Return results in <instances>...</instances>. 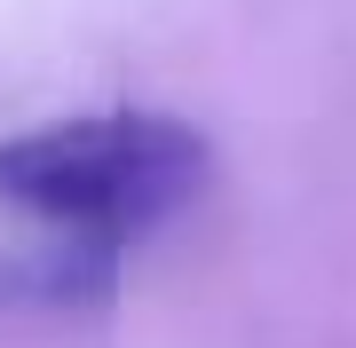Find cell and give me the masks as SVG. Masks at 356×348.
Here are the masks:
<instances>
[{
  "label": "cell",
  "mask_w": 356,
  "mask_h": 348,
  "mask_svg": "<svg viewBox=\"0 0 356 348\" xmlns=\"http://www.w3.org/2000/svg\"><path fill=\"white\" fill-rule=\"evenodd\" d=\"M206 174H214L206 135L166 111H88L0 142V206L56 222L103 254L175 222L206 190Z\"/></svg>",
  "instance_id": "obj_1"
}]
</instances>
